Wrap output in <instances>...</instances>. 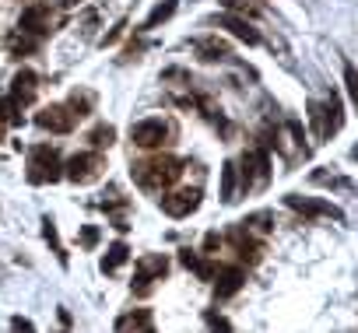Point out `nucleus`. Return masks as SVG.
Here are the masks:
<instances>
[{"mask_svg": "<svg viewBox=\"0 0 358 333\" xmlns=\"http://www.w3.org/2000/svg\"><path fill=\"white\" fill-rule=\"evenodd\" d=\"M193 273L200 277V281H215V277H218V267H215L211 260H200V263L193 267Z\"/></svg>", "mask_w": 358, "mask_h": 333, "instance_id": "31", "label": "nucleus"}, {"mask_svg": "<svg viewBox=\"0 0 358 333\" xmlns=\"http://www.w3.org/2000/svg\"><path fill=\"white\" fill-rule=\"evenodd\" d=\"M176 8H179V0H162V4H155L151 8V15L144 18V25H141V32H151V28H159V25H165L172 15H176Z\"/></svg>", "mask_w": 358, "mask_h": 333, "instance_id": "20", "label": "nucleus"}, {"mask_svg": "<svg viewBox=\"0 0 358 333\" xmlns=\"http://www.w3.org/2000/svg\"><path fill=\"white\" fill-rule=\"evenodd\" d=\"M242 285H246V270H242V267H225V270H218L215 298H218V302H225V298L239 295V291H242Z\"/></svg>", "mask_w": 358, "mask_h": 333, "instance_id": "14", "label": "nucleus"}, {"mask_svg": "<svg viewBox=\"0 0 358 333\" xmlns=\"http://www.w3.org/2000/svg\"><path fill=\"white\" fill-rule=\"evenodd\" d=\"M176 137V127L162 116H151V120H141L130 127V141L141 147V151H159L162 144H169Z\"/></svg>", "mask_w": 358, "mask_h": 333, "instance_id": "4", "label": "nucleus"}, {"mask_svg": "<svg viewBox=\"0 0 358 333\" xmlns=\"http://www.w3.org/2000/svg\"><path fill=\"white\" fill-rule=\"evenodd\" d=\"M18 28L35 35V39H42V35L53 32V11H49L46 4H28L21 11V18H18Z\"/></svg>", "mask_w": 358, "mask_h": 333, "instance_id": "9", "label": "nucleus"}, {"mask_svg": "<svg viewBox=\"0 0 358 333\" xmlns=\"http://www.w3.org/2000/svg\"><path fill=\"white\" fill-rule=\"evenodd\" d=\"M239 165H242V169H239V186H242V193L253 190V186H267V179H271V154H267V147L246 151Z\"/></svg>", "mask_w": 358, "mask_h": 333, "instance_id": "6", "label": "nucleus"}, {"mask_svg": "<svg viewBox=\"0 0 358 333\" xmlns=\"http://www.w3.org/2000/svg\"><path fill=\"white\" fill-rule=\"evenodd\" d=\"M102 176H106V154L102 151H81L64 161V179H71L74 186H91Z\"/></svg>", "mask_w": 358, "mask_h": 333, "instance_id": "3", "label": "nucleus"}, {"mask_svg": "<svg viewBox=\"0 0 358 333\" xmlns=\"http://www.w3.org/2000/svg\"><path fill=\"white\" fill-rule=\"evenodd\" d=\"M351 158H355V161H358V147H351Z\"/></svg>", "mask_w": 358, "mask_h": 333, "instance_id": "37", "label": "nucleus"}, {"mask_svg": "<svg viewBox=\"0 0 358 333\" xmlns=\"http://www.w3.org/2000/svg\"><path fill=\"white\" fill-rule=\"evenodd\" d=\"M130 176L144 193H165L179 183L183 176V161L172 154H155V158H144L130 165Z\"/></svg>", "mask_w": 358, "mask_h": 333, "instance_id": "1", "label": "nucleus"}, {"mask_svg": "<svg viewBox=\"0 0 358 333\" xmlns=\"http://www.w3.org/2000/svg\"><path fill=\"white\" fill-rule=\"evenodd\" d=\"M288 130H292V137L298 141V147H302V141H305V130H302V123L298 120H288ZM305 151V147H302Z\"/></svg>", "mask_w": 358, "mask_h": 333, "instance_id": "36", "label": "nucleus"}, {"mask_svg": "<svg viewBox=\"0 0 358 333\" xmlns=\"http://www.w3.org/2000/svg\"><path fill=\"white\" fill-rule=\"evenodd\" d=\"M239 225H242L246 235H253V239L264 242V235L274 232V214H271V210H257V214H249L246 221H239Z\"/></svg>", "mask_w": 358, "mask_h": 333, "instance_id": "18", "label": "nucleus"}, {"mask_svg": "<svg viewBox=\"0 0 358 333\" xmlns=\"http://www.w3.org/2000/svg\"><path fill=\"white\" fill-rule=\"evenodd\" d=\"M344 88H348V95H351V102L358 105V71H355L351 64H344Z\"/></svg>", "mask_w": 358, "mask_h": 333, "instance_id": "30", "label": "nucleus"}, {"mask_svg": "<svg viewBox=\"0 0 358 333\" xmlns=\"http://www.w3.org/2000/svg\"><path fill=\"white\" fill-rule=\"evenodd\" d=\"M127 260H130V246H127L123 239H116V242L106 249V256H102V273H116Z\"/></svg>", "mask_w": 358, "mask_h": 333, "instance_id": "19", "label": "nucleus"}, {"mask_svg": "<svg viewBox=\"0 0 358 333\" xmlns=\"http://www.w3.org/2000/svg\"><path fill=\"white\" fill-rule=\"evenodd\" d=\"M8 49H11V57H28V53H35V49H39V39L18 28V32H11V35H8Z\"/></svg>", "mask_w": 358, "mask_h": 333, "instance_id": "21", "label": "nucleus"}, {"mask_svg": "<svg viewBox=\"0 0 358 333\" xmlns=\"http://www.w3.org/2000/svg\"><path fill=\"white\" fill-rule=\"evenodd\" d=\"M88 141H91V147H95V151L113 147V141H116V127H113V123H98V127H91V130H88Z\"/></svg>", "mask_w": 358, "mask_h": 333, "instance_id": "24", "label": "nucleus"}, {"mask_svg": "<svg viewBox=\"0 0 358 333\" xmlns=\"http://www.w3.org/2000/svg\"><path fill=\"white\" fill-rule=\"evenodd\" d=\"M179 263H183V267H186V270H193V267H197V263H200V256H197V253H193V249H179Z\"/></svg>", "mask_w": 358, "mask_h": 333, "instance_id": "35", "label": "nucleus"}, {"mask_svg": "<svg viewBox=\"0 0 358 333\" xmlns=\"http://www.w3.org/2000/svg\"><path fill=\"white\" fill-rule=\"evenodd\" d=\"M98 239H102V232H98L95 225H84V228H81V235H78L81 249H95V246H98Z\"/></svg>", "mask_w": 358, "mask_h": 333, "instance_id": "29", "label": "nucleus"}, {"mask_svg": "<svg viewBox=\"0 0 358 333\" xmlns=\"http://www.w3.org/2000/svg\"><path fill=\"white\" fill-rule=\"evenodd\" d=\"M310 109V123H313V134L323 141V137H330V123H327V113H323V102H310L305 105Z\"/></svg>", "mask_w": 358, "mask_h": 333, "instance_id": "25", "label": "nucleus"}, {"mask_svg": "<svg viewBox=\"0 0 358 333\" xmlns=\"http://www.w3.org/2000/svg\"><path fill=\"white\" fill-rule=\"evenodd\" d=\"M229 242L235 246L239 260H242V263H249V267L264 260V242H260V239H253V235H246V232H242V225H235V228L229 232Z\"/></svg>", "mask_w": 358, "mask_h": 333, "instance_id": "12", "label": "nucleus"}, {"mask_svg": "<svg viewBox=\"0 0 358 333\" xmlns=\"http://www.w3.org/2000/svg\"><path fill=\"white\" fill-rule=\"evenodd\" d=\"M67 109L74 113V120L91 116V113H95V95H91V91H74V95H71V102H67Z\"/></svg>", "mask_w": 358, "mask_h": 333, "instance_id": "23", "label": "nucleus"}, {"mask_svg": "<svg viewBox=\"0 0 358 333\" xmlns=\"http://www.w3.org/2000/svg\"><path fill=\"white\" fill-rule=\"evenodd\" d=\"M169 273V256L165 253H144L137 263H134V291L137 295H151V288H155V281H162V277Z\"/></svg>", "mask_w": 358, "mask_h": 333, "instance_id": "5", "label": "nucleus"}, {"mask_svg": "<svg viewBox=\"0 0 358 333\" xmlns=\"http://www.w3.org/2000/svg\"><path fill=\"white\" fill-rule=\"evenodd\" d=\"M113 330L116 333H155V316H151V309H130L113 323Z\"/></svg>", "mask_w": 358, "mask_h": 333, "instance_id": "13", "label": "nucleus"}, {"mask_svg": "<svg viewBox=\"0 0 358 333\" xmlns=\"http://www.w3.org/2000/svg\"><path fill=\"white\" fill-rule=\"evenodd\" d=\"M35 91H39V78H35L32 71H18L15 81H11V98H8V102L21 113V109H28V105L35 102Z\"/></svg>", "mask_w": 358, "mask_h": 333, "instance_id": "11", "label": "nucleus"}, {"mask_svg": "<svg viewBox=\"0 0 358 333\" xmlns=\"http://www.w3.org/2000/svg\"><path fill=\"white\" fill-rule=\"evenodd\" d=\"M313 183L316 186H334V190H351L355 186V183H348V179H341L334 172H313Z\"/></svg>", "mask_w": 358, "mask_h": 333, "instance_id": "27", "label": "nucleus"}, {"mask_svg": "<svg viewBox=\"0 0 358 333\" xmlns=\"http://www.w3.org/2000/svg\"><path fill=\"white\" fill-rule=\"evenodd\" d=\"M218 249H222V235H218V232H208V235H204V253L215 256Z\"/></svg>", "mask_w": 358, "mask_h": 333, "instance_id": "34", "label": "nucleus"}, {"mask_svg": "<svg viewBox=\"0 0 358 333\" xmlns=\"http://www.w3.org/2000/svg\"><path fill=\"white\" fill-rule=\"evenodd\" d=\"M74 113L67 105H46V109H39L35 113V127L39 130H49V134H71L74 130Z\"/></svg>", "mask_w": 358, "mask_h": 333, "instance_id": "8", "label": "nucleus"}, {"mask_svg": "<svg viewBox=\"0 0 358 333\" xmlns=\"http://www.w3.org/2000/svg\"><path fill=\"white\" fill-rule=\"evenodd\" d=\"M218 25H222V28H229V32H232L239 42H246V46H257V42H260V32L253 28L246 18H239V15H229V11H225V15L218 18Z\"/></svg>", "mask_w": 358, "mask_h": 333, "instance_id": "15", "label": "nucleus"}, {"mask_svg": "<svg viewBox=\"0 0 358 333\" xmlns=\"http://www.w3.org/2000/svg\"><path fill=\"white\" fill-rule=\"evenodd\" d=\"M285 204L305 217H334V221H344V210L330 200H320V197H298V193H288Z\"/></svg>", "mask_w": 358, "mask_h": 333, "instance_id": "7", "label": "nucleus"}, {"mask_svg": "<svg viewBox=\"0 0 358 333\" xmlns=\"http://www.w3.org/2000/svg\"><path fill=\"white\" fill-rule=\"evenodd\" d=\"M222 8H225L229 15H257V11H260L257 4H249V0H222Z\"/></svg>", "mask_w": 358, "mask_h": 333, "instance_id": "28", "label": "nucleus"}, {"mask_svg": "<svg viewBox=\"0 0 358 333\" xmlns=\"http://www.w3.org/2000/svg\"><path fill=\"white\" fill-rule=\"evenodd\" d=\"M235 186H239V165H235V161H225V165H222V200H225V204L235 200Z\"/></svg>", "mask_w": 358, "mask_h": 333, "instance_id": "22", "label": "nucleus"}, {"mask_svg": "<svg viewBox=\"0 0 358 333\" xmlns=\"http://www.w3.org/2000/svg\"><path fill=\"white\" fill-rule=\"evenodd\" d=\"M64 333H67V330H64Z\"/></svg>", "mask_w": 358, "mask_h": 333, "instance_id": "38", "label": "nucleus"}, {"mask_svg": "<svg viewBox=\"0 0 358 333\" xmlns=\"http://www.w3.org/2000/svg\"><path fill=\"white\" fill-rule=\"evenodd\" d=\"M25 179L32 186H53L64 179V161H60V151L49 147V144H35L28 151V172Z\"/></svg>", "mask_w": 358, "mask_h": 333, "instance_id": "2", "label": "nucleus"}, {"mask_svg": "<svg viewBox=\"0 0 358 333\" xmlns=\"http://www.w3.org/2000/svg\"><path fill=\"white\" fill-rule=\"evenodd\" d=\"M200 207V190H172V193H165L162 197V210L169 214V217H190L193 210Z\"/></svg>", "mask_w": 358, "mask_h": 333, "instance_id": "10", "label": "nucleus"}, {"mask_svg": "<svg viewBox=\"0 0 358 333\" xmlns=\"http://www.w3.org/2000/svg\"><path fill=\"white\" fill-rule=\"evenodd\" d=\"M127 32V18H120L113 28H109V35H102V46H113V42H120V35Z\"/></svg>", "mask_w": 358, "mask_h": 333, "instance_id": "32", "label": "nucleus"}, {"mask_svg": "<svg viewBox=\"0 0 358 333\" xmlns=\"http://www.w3.org/2000/svg\"><path fill=\"white\" fill-rule=\"evenodd\" d=\"M197 57H200L204 64H218V60H229V57H232V49H229V42H225V39L208 35V39H200V42H197Z\"/></svg>", "mask_w": 358, "mask_h": 333, "instance_id": "16", "label": "nucleus"}, {"mask_svg": "<svg viewBox=\"0 0 358 333\" xmlns=\"http://www.w3.org/2000/svg\"><path fill=\"white\" fill-rule=\"evenodd\" d=\"M323 113H327L330 134H337V130L344 127V113H341V98H337V91H330V98L323 102Z\"/></svg>", "mask_w": 358, "mask_h": 333, "instance_id": "26", "label": "nucleus"}, {"mask_svg": "<svg viewBox=\"0 0 358 333\" xmlns=\"http://www.w3.org/2000/svg\"><path fill=\"white\" fill-rule=\"evenodd\" d=\"M11 330H15V333H39V330H35V323H32V319H25V316H11Z\"/></svg>", "mask_w": 358, "mask_h": 333, "instance_id": "33", "label": "nucleus"}, {"mask_svg": "<svg viewBox=\"0 0 358 333\" xmlns=\"http://www.w3.org/2000/svg\"><path fill=\"white\" fill-rule=\"evenodd\" d=\"M42 239H46V246H49V249H53L57 263H60V267L67 270V267H71V256H67V249H64V242H60V232H57V221L49 217V214L42 217Z\"/></svg>", "mask_w": 358, "mask_h": 333, "instance_id": "17", "label": "nucleus"}]
</instances>
